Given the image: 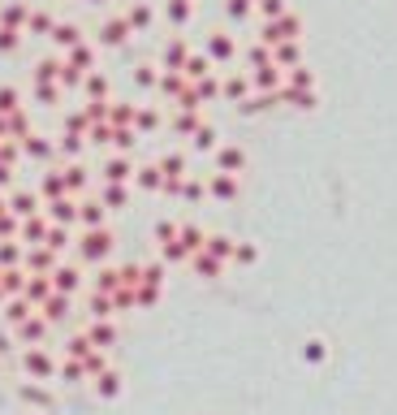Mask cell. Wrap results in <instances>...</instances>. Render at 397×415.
Segmentation results:
<instances>
[{"label":"cell","instance_id":"cell-1","mask_svg":"<svg viewBox=\"0 0 397 415\" xmlns=\"http://www.w3.org/2000/svg\"><path fill=\"white\" fill-rule=\"evenodd\" d=\"M298 35H303V18L298 14H285V18H276V22H263L259 35H255V43H263V48H272V43H298Z\"/></svg>","mask_w":397,"mask_h":415},{"label":"cell","instance_id":"cell-23","mask_svg":"<svg viewBox=\"0 0 397 415\" xmlns=\"http://www.w3.org/2000/svg\"><path fill=\"white\" fill-rule=\"evenodd\" d=\"M52 26H56V22H52L48 14H31V18H26V31H35V35H48Z\"/></svg>","mask_w":397,"mask_h":415},{"label":"cell","instance_id":"cell-22","mask_svg":"<svg viewBox=\"0 0 397 415\" xmlns=\"http://www.w3.org/2000/svg\"><path fill=\"white\" fill-rule=\"evenodd\" d=\"M52 78H61V61H39L35 82H52Z\"/></svg>","mask_w":397,"mask_h":415},{"label":"cell","instance_id":"cell-19","mask_svg":"<svg viewBox=\"0 0 397 415\" xmlns=\"http://www.w3.org/2000/svg\"><path fill=\"white\" fill-rule=\"evenodd\" d=\"M186 87H190V82H186L182 74H164V78H160V91H164V95H178V99H182Z\"/></svg>","mask_w":397,"mask_h":415},{"label":"cell","instance_id":"cell-15","mask_svg":"<svg viewBox=\"0 0 397 415\" xmlns=\"http://www.w3.org/2000/svg\"><path fill=\"white\" fill-rule=\"evenodd\" d=\"M246 65H251V70H263V65H272V48H263V43H251V48H246Z\"/></svg>","mask_w":397,"mask_h":415},{"label":"cell","instance_id":"cell-7","mask_svg":"<svg viewBox=\"0 0 397 415\" xmlns=\"http://www.w3.org/2000/svg\"><path fill=\"white\" fill-rule=\"evenodd\" d=\"M186 57H190V52H186V43H182V39H173V43L164 48V70H168V74H182Z\"/></svg>","mask_w":397,"mask_h":415},{"label":"cell","instance_id":"cell-13","mask_svg":"<svg viewBox=\"0 0 397 415\" xmlns=\"http://www.w3.org/2000/svg\"><path fill=\"white\" fill-rule=\"evenodd\" d=\"M126 26H130V31H147V26H151V9H147V5H130V9H126Z\"/></svg>","mask_w":397,"mask_h":415},{"label":"cell","instance_id":"cell-9","mask_svg":"<svg viewBox=\"0 0 397 415\" xmlns=\"http://www.w3.org/2000/svg\"><path fill=\"white\" fill-rule=\"evenodd\" d=\"M26 18H31L26 5H5V9H0V26H5V31H22Z\"/></svg>","mask_w":397,"mask_h":415},{"label":"cell","instance_id":"cell-30","mask_svg":"<svg viewBox=\"0 0 397 415\" xmlns=\"http://www.w3.org/2000/svg\"><path fill=\"white\" fill-rule=\"evenodd\" d=\"M251 5H259V0H251Z\"/></svg>","mask_w":397,"mask_h":415},{"label":"cell","instance_id":"cell-21","mask_svg":"<svg viewBox=\"0 0 397 415\" xmlns=\"http://www.w3.org/2000/svg\"><path fill=\"white\" fill-rule=\"evenodd\" d=\"M251 9H255V5H251V0H224V14H229L234 22H242V18H251Z\"/></svg>","mask_w":397,"mask_h":415},{"label":"cell","instance_id":"cell-17","mask_svg":"<svg viewBox=\"0 0 397 415\" xmlns=\"http://www.w3.org/2000/svg\"><path fill=\"white\" fill-rule=\"evenodd\" d=\"M82 87H87V95H91L95 104H104V95H108V78H104V74H87Z\"/></svg>","mask_w":397,"mask_h":415},{"label":"cell","instance_id":"cell-8","mask_svg":"<svg viewBox=\"0 0 397 415\" xmlns=\"http://www.w3.org/2000/svg\"><path fill=\"white\" fill-rule=\"evenodd\" d=\"M220 95H224V99H246V95H251V78H246V74L224 78V82H220Z\"/></svg>","mask_w":397,"mask_h":415},{"label":"cell","instance_id":"cell-10","mask_svg":"<svg viewBox=\"0 0 397 415\" xmlns=\"http://www.w3.org/2000/svg\"><path fill=\"white\" fill-rule=\"evenodd\" d=\"M216 161H220V173H234V169L246 165V151H242V147H220Z\"/></svg>","mask_w":397,"mask_h":415},{"label":"cell","instance_id":"cell-25","mask_svg":"<svg viewBox=\"0 0 397 415\" xmlns=\"http://www.w3.org/2000/svg\"><path fill=\"white\" fill-rule=\"evenodd\" d=\"M0 113H18V91L13 87H0Z\"/></svg>","mask_w":397,"mask_h":415},{"label":"cell","instance_id":"cell-20","mask_svg":"<svg viewBox=\"0 0 397 415\" xmlns=\"http://www.w3.org/2000/svg\"><path fill=\"white\" fill-rule=\"evenodd\" d=\"M190 9H195L190 0H168V18H173L178 26H186V22H190Z\"/></svg>","mask_w":397,"mask_h":415},{"label":"cell","instance_id":"cell-29","mask_svg":"<svg viewBox=\"0 0 397 415\" xmlns=\"http://www.w3.org/2000/svg\"><path fill=\"white\" fill-rule=\"evenodd\" d=\"M134 78H138V82H143V87H151V82H156V70H151V65H143V70H138V74H134Z\"/></svg>","mask_w":397,"mask_h":415},{"label":"cell","instance_id":"cell-5","mask_svg":"<svg viewBox=\"0 0 397 415\" xmlns=\"http://www.w3.org/2000/svg\"><path fill=\"white\" fill-rule=\"evenodd\" d=\"M126 35H130L126 18H108V22L99 26V43H108V48H121V43H126Z\"/></svg>","mask_w":397,"mask_h":415},{"label":"cell","instance_id":"cell-14","mask_svg":"<svg viewBox=\"0 0 397 415\" xmlns=\"http://www.w3.org/2000/svg\"><path fill=\"white\" fill-rule=\"evenodd\" d=\"M281 99H290L294 109H315V91H294V87H281Z\"/></svg>","mask_w":397,"mask_h":415},{"label":"cell","instance_id":"cell-26","mask_svg":"<svg viewBox=\"0 0 397 415\" xmlns=\"http://www.w3.org/2000/svg\"><path fill=\"white\" fill-rule=\"evenodd\" d=\"M22 43V31H5V26H0V52H13Z\"/></svg>","mask_w":397,"mask_h":415},{"label":"cell","instance_id":"cell-18","mask_svg":"<svg viewBox=\"0 0 397 415\" xmlns=\"http://www.w3.org/2000/svg\"><path fill=\"white\" fill-rule=\"evenodd\" d=\"M255 9H259L263 22H276V18H285V14H290V9H285V0H259Z\"/></svg>","mask_w":397,"mask_h":415},{"label":"cell","instance_id":"cell-28","mask_svg":"<svg viewBox=\"0 0 397 415\" xmlns=\"http://www.w3.org/2000/svg\"><path fill=\"white\" fill-rule=\"evenodd\" d=\"M108 178H112V182H121V178H130V165H126V161H112V165H108Z\"/></svg>","mask_w":397,"mask_h":415},{"label":"cell","instance_id":"cell-16","mask_svg":"<svg viewBox=\"0 0 397 415\" xmlns=\"http://www.w3.org/2000/svg\"><path fill=\"white\" fill-rule=\"evenodd\" d=\"M290 87H294V91H315V74H311L307 65H294V70H290Z\"/></svg>","mask_w":397,"mask_h":415},{"label":"cell","instance_id":"cell-4","mask_svg":"<svg viewBox=\"0 0 397 415\" xmlns=\"http://www.w3.org/2000/svg\"><path fill=\"white\" fill-rule=\"evenodd\" d=\"M272 65H276V70L303 65V48H298V43H272Z\"/></svg>","mask_w":397,"mask_h":415},{"label":"cell","instance_id":"cell-27","mask_svg":"<svg viewBox=\"0 0 397 415\" xmlns=\"http://www.w3.org/2000/svg\"><path fill=\"white\" fill-rule=\"evenodd\" d=\"M173 126H178V130H182V134H195V130H199V126H203V122H199V117H195V113H182V117H178V122H173Z\"/></svg>","mask_w":397,"mask_h":415},{"label":"cell","instance_id":"cell-12","mask_svg":"<svg viewBox=\"0 0 397 415\" xmlns=\"http://www.w3.org/2000/svg\"><path fill=\"white\" fill-rule=\"evenodd\" d=\"M52 39L61 43V48H74V43H82V31L74 22H61V26H52Z\"/></svg>","mask_w":397,"mask_h":415},{"label":"cell","instance_id":"cell-2","mask_svg":"<svg viewBox=\"0 0 397 415\" xmlns=\"http://www.w3.org/2000/svg\"><path fill=\"white\" fill-rule=\"evenodd\" d=\"M207 61H234L238 57V43L234 35H207V52H203Z\"/></svg>","mask_w":397,"mask_h":415},{"label":"cell","instance_id":"cell-24","mask_svg":"<svg viewBox=\"0 0 397 415\" xmlns=\"http://www.w3.org/2000/svg\"><path fill=\"white\" fill-rule=\"evenodd\" d=\"M190 143H195V151H203V147H216V130H212V126H199Z\"/></svg>","mask_w":397,"mask_h":415},{"label":"cell","instance_id":"cell-11","mask_svg":"<svg viewBox=\"0 0 397 415\" xmlns=\"http://www.w3.org/2000/svg\"><path fill=\"white\" fill-rule=\"evenodd\" d=\"M91 61H95V57H91V48H87V43H74V48H70V57H65V65L78 70V74L91 70Z\"/></svg>","mask_w":397,"mask_h":415},{"label":"cell","instance_id":"cell-3","mask_svg":"<svg viewBox=\"0 0 397 415\" xmlns=\"http://www.w3.org/2000/svg\"><path fill=\"white\" fill-rule=\"evenodd\" d=\"M246 78H251V91H259V95L281 91V70H276V65H263V70H255V74H246Z\"/></svg>","mask_w":397,"mask_h":415},{"label":"cell","instance_id":"cell-6","mask_svg":"<svg viewBox=\"0 0 397 415\" xmlns=\"http://www.w3.org/2000/svg\"><path fill=\"white\" fill-rule=\"evenodd\" d=\"M207 70H212V61L203 57V52H190L186 65H182V78H186V82H199V78H207Z\"/></svg>","mask_w":397,"mask_h":415}]
</instances>
